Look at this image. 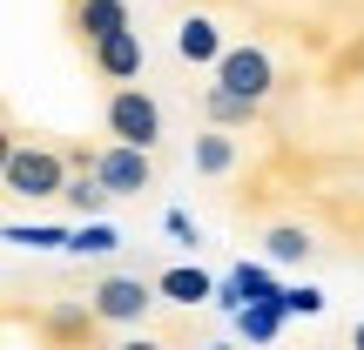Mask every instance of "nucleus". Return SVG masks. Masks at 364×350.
I'll use <instances>...</instances> for the list:
<instances>
[{
    "label": "nucleus",
    "instance_id": "nucleus-1",
    "mask_svg": "<svg viewBox=\"0 0 364 350\" xmlns=\"http://www.w3.org/2000/svg\"><path fill=\"white\" fill-rule=\"evenodd\" d=\"M75 169V155H54V148H7V162H0V182H7V195H27V202H54V195H68V175Z\"/></svg>",
    "mask_w": 364,
    "mask_h": 350
},
{
    "label": "nucleus",
    "instance_id": "nucleus-2",
    "mask_svg": "<svg viewBox=\"0 0 364 350\" xmlns=\"http://www.w3.org/2000/svg\"><path fill=\"white\" fill-rule=\"evenodd\" d=\"M102 128L115 135V142L156 148V142H162V102L142 88V81H115V94L102 102Z\"/></svg>",
    "mask_w": 364,
    "mask_h": 350
},
{
    "label": "nucleus",
    "instance_id": "nucleus-3",
    "mask_svg": "<svg viewBox=\"0 0 364 350\" xmlns=\"http://www.w3.org/2000/svg\"><path fill=\"white\" fill-rule=\"evenodd\" d=\"M156 303H162V290L149 283V276H102V283L88 290V317L95 324H142Z\"/></svg>",
    "mask_w": 364,
    "mask_h": 350
},
{
    "label": "nucleus",
    "instance_id": "nucleus-4",
    "mask_svg": "<svg viewBox=\"0 0 364 350\" xmlns=\"http://www.w3.org/2000/svg\"><path fill=\"white\" fill-rule=\"evenodd\" d=\"M209 75H216L223 88L250 94V102H270V94H277V61H270V48H257V40H243V48H223V61L209 67Z\"/></svg>",
    "mask_w": 364,
    "mask_h": 350
},
{
    "label": "nucleus",
    "instance_id": "nucleus-5",
    "mask_svg": "<svg viewBox=\"0 0 364 350\" xmlns=\"http://www.w3.org/2000/svg\"><path fill=\"white\" fill-rule=\"evenodd\" d=\"M156 148H135V142H108V148H95L88 155V169L108 182L115 195H142V189H156Z\"/></svg>",
    "mask_w": 364,
    "mask_h": 350
},
{
    "label": "nucleus",
    "instance_id": "nucleus-6",
    "mask_svg": "<svg viewBox=\"0 0 364 350\" xmlns=\"http://www.w3.org/2000/svg\"><path fill=\"white\" fill-rule=\"evenodd\" d=\"M88 61H95V75H102V81H142L149 48H142V34H135V27H115V34L88 40Z\"/></svg>",
    "mask_w": 364,
    "mask_h": 350
},
{
    "label": "nucleus",
    "instance_id": "nucleus-7",
    "mask_svg": "<svg viewBox=\"0 0 364 350\" xmlns=\"http://www.w3.org/2000/svg\"><path fill=\"white\" fill-rule=\"evenodd\" d=\"M257 297H284V283L270 276V256H263V263L243 256L230 276H216V310H223V317H236L243 303H257Z\"/></svg>",
    "mask_w": 364,
    "mask_h": 350
},
{
    "label": "nucleus",
    "instance_id": "nucleus-8",
    "mask_svg": "<svg viewBox=\"0 0 364 350\" xmlns=\"http://www.w3.org/2000/svg\"><path fill=\"white\" fill-rule=\"evenodd\" d=\"M176 54L189 67H216L223 61V27L209 21V13H182L176 21Z\"/></svg>",
    "mask_w": 364,
    "mask_h": 350
},
{
    "label": "nucleus",
    "instance_id": "nucleus-9",
    "mask_svg": "<svg viewBox=\"0 0 364 350\" xmlns=\"http://www.w3.org/2000/svg\"><path fill=\"white\" fill-rule=\"evenodd\" d=\"M162 303H182V310H196V303H216V276L196 270V263H169V270L156 276Z\"/></svg>",
    "mask_w": 364,
    "mask_h": 350
},
{
    "label": "nucleus",
    "instance_id": "nucleus-10",
    "mask_svg": "<svg viewBox=\"0 0 364 350\" xmlns=\"http://www.w3.org/2000/svg\"><path fill=\"white\" fill-rule=\"evenodd\" d=\"M230 324H236V337H250V344H277L284 324H290V303L284 297H257V303H243Z\"/></svg>",
    "mask_w": 364,
    "mask_h": 350
},
{
    "label": "nucleus",
    "instance_id": "nucleus-11",
    "mask_svg": "<svg viewBox=\"0 0 364 350\" xmlns=\"http://www.w3.org/2000/svg\"><path fill=\"white\" fill-rule=\"evenodd\" d=\"M263 102H250V94L223 88V81H209L203 88V121H216V128H257Z\"/></svg>",
    "mask_w": 364,
    "mask_h": 350
},
{
    "label": "nucleus",
    "instance_id": "nucleus-12",
    "mask_svg": "<svg viewBox=\"0 0 364 350\" xmlns=\"http://www.w3.org/2000/svg\"><path fill=\"white\" fill-rule=\"evenodd\" d=\"M68 27L81 40H102L115 27H129V0H68Z\"/></svg>",
    "mask_w": 364,
    "mask_h": 350
},
{
    "label": "nucleus",
    "instance_id": "nucleus-13",
    "mask_svg": "<svg viewBox=\"0 0 364 350\" xmlns=\"http://www.w3.org/2000/svg\"><path fill=\"white\" fill-rule=\"evenodd\" d=\"M263 256L284 263V270H290V263H311L317 256V236L304 229V222H270V229H263Z\"/></svg>",
    "mask_w": 364,
    "mask_h": 350
},
{
    "label": "nucleus",
    "instance_id": "nucleus-14",
    "mask_svg": "<svg viewBox=\"0 0 364 350\" xmlns=\"http://www.w3.org/2000/svg\"><path fill=\"white\" fill-rule=\"evenodd\" d=\"M189 162H196V175H230L236 169V128H216V121H209V128L196 135Z\"/></svg>",
    "mask_w": 364,
    "mask_h": 350
},
{
    "label": "nucleus",
    "instance_id": "nucleus-15",
    "mask_svg": "<svg viewBox=\"0 0 364 350\" xmlns=\"http://www.w3.org/2000/svg\"><path fill=\"white\" fill-rule=\"evenodd\" d=\"M68 249H75V256H115V249H122V229H115V222H102V216H81L75 236H68Z\"/></svg>",
    "mask_w": 364,
    "mask_h": 350
},
{
    "label": "nucleus",
    "instance_id": "nucleus-16",
    "mask_svg": "<svg viewBox=\"0 0 364 350\" xmlns=\"http://www.w3.org/2000/svg\"><path fill=\"white\" fill-rule=\"evenodd\" d=\"M0 236H7L14 249H68L75 229H68V222H7Z\"/></svg>",
    "mask_w": 364,
    "mask_h": 350
},
{
    "label": "nucleus",
    "instance_id": "nucleus-17",
    "mask_svg": "<svg viewBox=\"0 0 364 350\" xmlns=\"http://www.w3.org/2000/svg\"><path fill=\"white\" fill-rule=\"evenodd\" d=\"M284 303H290V317H324V290L317 283H284Z\"/></svg>",
    "mask_w": 364,
    "mask_h": 350
},
{
    "label": "nucleus",
    "instance_id": "nucleus-18",
    "mask_svg": "<svg viewBox=\"0 0 364 350\" xmlns=\"http://www.w3.org/2000/svg\"><path fill=\"white\" fill-rule=\"evenodd\" d=\"M162 229H169V236H176L182 249H196V243H203V229L189 222V209H162Z\"/></svg>",
    "mask_w": 364,
    "mask_h": 350
},
{
    "label": "nucleus",
    "instance_id": "nucleus-19",
    "mask_svg": "<svg viewBox=\"0 0 364 350\" xmlns=\"http://www.w3.org/2000/svg\"><path fill=\"white\" fill-rule=\"evenodd\" d=\"M351 344H358V350H364V324H351Z\"/></svg>",
    "mask_w": 364,
    "mask_h": 350
}]
</instances>
